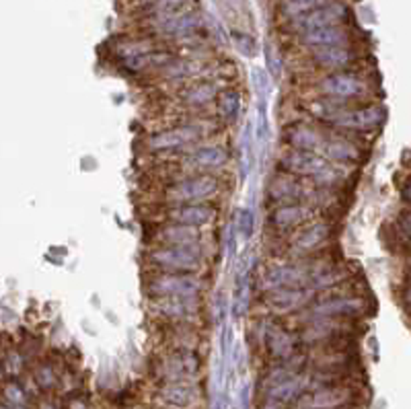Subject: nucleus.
Masks as SVG:
<instances>
[{"label": "nucleus", "mask_w": 411, "mask_h": 409, "mask_svg": "<svg viewBox=\"0 0 411 409\" xmlns=\"http://www.w3.org/2000/svg\"><path fill=\"white\" fill-rule=\"evenodd\" d=\"M280 169L284 173L308 179V181H313V183H317L319 187H325V189L344 181V167L333 165L321 152H313V150H292V148H288L280 156Z\"/></svg>", "instance_id": "f257e3e1"}, {"label": "nucleus", "mask_w": 411, "mask_h": 409, "mask_svg": "<svg viewBox=\"0 0 411 409\" xmlns=\"http://www.w3.org/2000/svg\"><path fill=\"white\" fill-rule=\"evenodd\" d=\"M315 91L319 97L341 101V103H354V101H364L372 93V83L354 70H344V72H329L323 74Z\"/></svg>", "instance_id": "f03ea898"}, {"label": "nucleus", "mask_w": 411, "mask_h": 409, "mask_svg": "<svg viewBox=\"0 0 411 409\" xmlns=\"http://www.w3.org/2000/svg\"><path fill=\"white\" fill-rule=\"evenodd\" d=\"M387 120V109L381 103H346L337 118L331 122V130L344 134H370L377 132Z\"/></svg>", "instance_id": "7ed1b4c3"}, {"label": "nucleus", "mask_w": 411, "mask_h": 409, "mask_svg": "<svg viewBox=\"0 0 411 409\" xmlns=\"http://www.w3.org/2000/svg\"><path fill=\"white\" fill-rule=\"evenodd\" d=\"M220 191V181L214 173H198L171 183L162 200L169 204H200L212 200Z\"/></svg>", "instance_id": "20e7f679"}, {"label": "nucleus", "mask_w": 411, "mask_h": 409, "mask_svg": "<svg viewBox=\"0 0 411 409\" xmlns=\"http://www.w3.org/2000/svg\"><path fill=\"white\" fill-rule=\"evenodd\" d=\"M148 262L158 272L196 273L202 268V253L198 247L158 245L148 253Z\"/></svg>", "instance_id": "39448f33"}, {"label": "nucleus", "mask_w": 411, "mask_h": 409, "mask_svg": "<svg viewBox=\"0 0 411 409\" xmlns=\"http://www.w3.org/2000/svg\"><path fill=\"white\" fill-rule=\"evenodd\" d=\"M202 290V280L196 273L158 272L148 280L150 296H181V298H198Z\"/></svg>", "instance_id": "423d86ee"}, {"label": "nucleus", "mask_w": 411, "mask_h": 409, "mask_svg": "<svg viewBox=\"0 0 411 409\" xmlns=\"http://www.w3.org/2000/svg\"><path fill=\"white\" fill-rule=\"evenodd\" d=\"M364 311H366V300L354 294L325 296L308 304L306 308L310 319H348V317H358Z\"/></svg>", "instance_id": "0eeeda50"}, {"label": "nucleus", "mask_w": 411, "mask_h": 409, "mask_svg": "<svg viewBox=\"0 0 411 409\" xmlns=\"http://www.w3.org/2000/svg\"><path fill=\"white\" fill-rule=\"evenodd\" d=\"M313 284L310 266L302 264H277L268 268L260 277L262 292H270L277 288H306Z\"/></svg>", "instance_id": "6e6552de"}, {"label": "nucleus", "mask_w": 411, "mask_h": 409, "mask_svg": "<svg viewBox=\"0 0 411 409\" xmlns=\"http://www.w3.org/2000/svg\"><path fill=\"white\" fill-rule=\"evenodd\" d=\"M210 128H206L200 122H189V124H181L162 132H156L146 140V146L154 152H167V150H177L183 146H189L193 142H198L200 138L206 136Z\"/></svg>", "instance_id": "1a4fd4ad"}, {"label": "nucleus", "mask_w": 411, "mask_h": 409, "mask_svg": "<svg viewBox=\"0 0 411 409\" xmlns=\"http://www.w3.org/2000/svg\"><path fill=\"white\" fill-rule=\"evenodd\" d=\"M315 218V206L304 202H290V204H275L272 208L268 222L277 233H290Z\"/></svg>", "instance_id": "9d476101"}, {"label": "nucleus", "mask_w": 411, "mask_h": 409, "mask_svg": "<svg viewBox=\"0 0 411 409\" xmlns=\"http://www.w3.org/2000/svg\"><path fill=\"white\" fill-rule=\"evenodd\" d=\"M310 62L315 68L323 70L325 74L329 72H344L352 70L358 66L360 56L350 48V45H327V48H317L310 50Z\"/></svg>", "instance_id": "9b49d317"}, {"label": "nucleus", "mask_w": 411, "mask_h": 409, "mask_svg": "<svg viewBox=\"0 0 411 409\" xmlns=\"http://www.w3.org/2000/svg\"><path fill=\"white\" fill-rule=\"evenodd\" d=\"M315 288L306 286V288H277L264 292V304L270 313L277 315H288V313H296L304 306L310 304Z\"/></svg>", "instance_id": "f8f14e48"}, {"label": "nucleus", "mask_w": 411, "mask_h": 409, "mask_svg": "<svg viewBox=\"0 0 411 409\" xmlns=\"http://www.w3.org/2000/svg\"><path fill=\"white\" fill-rule=\"evenodd\" d=\"M348 17V8L346 4L337 2V0H331L327 2L325 6L300 17V19H294L290 21L292 23V29L294 33H304V31H313V29H321V27H331V25H344Z\"/></svg>", "instance_id": "ddd939ff"}, {"label": "nucleus", "mask_w": 411, "mask_h": 409, "mask_svg": "<svg viewBox=\"0 0 411 409\" xmlns=\"http://www.w3.org/2000/svg\"><path fill=\"white\" fill-rule=\"evenodd\" d=\"M165 218H167V222L204 229V227H208V224L214 222L216 210L208 202H200V204H171L167 208V212H165Z\"/></svg>", "instance_id": "4468645a"}, {"label": "nucleus", "mask_w": 411, "mask_h": 409, "mask_svg": "<svg viewBox=\"0 0 411 409\" xmlns=\"http://www.w3.org/2000/svg\"><path fill=\"white\" fill-rule=\"evenodd\" d=\"M331 239V224L327 220H310L292 239V251L296 255H310L323 249Z\"/></svg>", "instance_id": "2eb2a0df"}, {"label": "nucleus", "mask_w": 411, "mask_h": 409, "mask_svg": "<svg viewBox=\"0 0 411 409\" xmlns=\"http://www.w3.org/2000/svg\"><path fill=\"white\" fill-rule=\"evenodd\" d=\"M321 154L331 160L333 165H341V167H352L356 162H360L362 158V150L360 146L348 138L344 132H327V140L321 148Z\"/></svg>", "instance_id": "dca6fc26"}, {"label": "nucleus", "mask_w": 411, "mask_h": 409, "mask_svg": "<svg viewBox=\"0 0 411 409\" xmlns=\"http://www.w3.org/2000/svg\"><path fill=\"white\" fill-rule=\"evenodd\" d=\"M327 140V132L319 130L313 124L306 122H296L290 124L284 130V142L288 144V148L292 150H313V152H321L323 144Z\"/></svg>", "instance_id": "f3484780"}, {"label": "nucleus", "mask_w": 411, "mask_h": 409, "mask_svg": "<svg viewBox=\"0 0 411 409\" xmlns=\"http://www.w3.org/2000/svg\"><path fill=\"white\" fill-rule=\"evenodd\" d=\"M300 43L308 50L317 48H327V45H350L352 35L350 29L344 25H331V27H321L313 31H304L298 35Z\"/></svg>", "instance_id": "a211bd4d"}, {"label": "nucleus", "mask_w": 411, "mask_h": 409, "mask_svg": "<svg viewBox=\"0 0 411 409\" xmlns=\"http://www.w3.org/2000/svg\"><path fill=\"white\" fill-rule=\"evenodd\" d=\"M350 399L344 387H323L315 393H302L296 401V409H337Z\"/></svg>", "instance_id": "6ab92c4d"}, {"label": "nucleus", "mask_w": 411, "mask_h": 409, "mask_svg": "<svg viewBox=\"0 0 411 409\" xmlns=\"http://www.w3.org/2000/svg\"><path fill=\"white\" fill-rule=\"evenodd\" d=\"M152 308L169 321H185L198 311V302L181 296H152Z\"/></svg>", "instance_id": "aec40b11"}, {"label": "nucleus", "mask_w": 411, "mask_h": 409, "mask_svg": "<svg viewBox=\"0 0 411 409\" xmlns=\"http://www.w3.org/2000/svg\"><path fill=\"white\" fill-rule=\"evenodd\" d=\"M187 162L202 173H214L229 162V152L220 144H202L191 150Z\"/></svg>", "instance_id": "412c9836"}, {"label": "nucleus", "mask_w": 411, "mask_h": 409, "mask_svg": "<svg viewBox=\"0 0 411 409\" xmlns=\"http://www.w3.org/2000/svg\"><path fill=\"white\" fill-rule=\"evenodd\" d=\"M264 344L275 360H288L296 352V337L280 325H268L266 327Z\"/></svg>", "instance_id": "4be33fe9"}, {"label": "nucleus", "mask_w": 411, "mask_h": 409, "mask_svg": "<svg viewBox=\"0 0 411 409\" xmlns=\"http://www.w3.org/2000/svg\"><path fill=\"white\" fill-rule=\"evenodd\" d=\"M158 241L162 245H181V247H198L200 245V229L196 227H185V224H175L169 222L158 229L156 233Z\"/></svg>", "instance_id": "5701e85b"}, {"label": "nucleus", "mask_w": 411, "mask_h": 409, "mask_svg": "<svg viewBox=\"0 0 411 409\" xmlns=\"http://www.w3.org/2000/svg\"><path fill=\"white\" fill-rule=\"evenodd\" d=\"M198 368H200V360L189 350H179L165 362L169 381H185V379L193 377L198 373Z\"/></svg>", "instance_id": "b1692460"}, {"label": "nucleus", "mask_w": 411, "mask_h": 409, "mask_svg": "<svg viewBox=\"0 0 411 409\" xmlns=\"http://www.w3.org/2000/svg\"><path fill=\"white\" fill-rule=\"evenodd\" d=\"M214 99H218V87L212 81H198L191 87H187L179 97V101L191 109L208 107Z\"/></svg>", "instance_id": "393cba45"}, {"label": "nucleus", "mask_w": 411, "mask_h": 409, "mask_svg": "<svg viewBox=\"0 0 411 409\" xmlns=\"http://www.w3.org/2000/svg\"><path fill=\"white\" fill-rule=\"evenodd\" d=\"M154 27H156V33L165 35V37H187V35L196 33V29L200 27V14L193 10H187V12L173 17L165 23H158Z\"/></svg>", "instance_id": "a878e982"}, {"label": "nucleus", "mask_w": 411, "mask_h": 409, "mask_svg": "<svg viewBox=\"0 0 411 409\" xmlns=\"http://www.w3.org/2000/svg\"><path fill=\"white\" fill-rule=\"evenodd\" d=\"M189 4H191V0H154L146 14L152 21V25H158V23H165L173 17L187 12Z\"/></svg>", "instance_id": "bb28decb"}, {"label": "nucleus", "mask_w": 411, "mask_h": 409, "mask_svg": "<svg viewBox=\"0 0 411 409\" xmlns=\"http://www.w3.org/2000/svg\"><path fill=\"white\" fill-rule=\"evenodd\" d=\"M160 397L165 403H169L173 408H187L193 401L196 391L185 381H171L169 385H165L160 389Z\"/></svg>", "instance_id": "cd10ccee"}, {"label": "nucleus", "mask_w": 411, "mask_h": 409, "mask_svg": "<svg viewBox=\"0 0 411 409\" xmlns=\"http://www.w3.org/2000/svg\"><path fill=\"white\" fill-rule=\"evenodd\" d=\"M327 2L331 0H280L277 2V8H280V14L288 21H294V19H300L321 6H325Z\"/></svg>", "instance_id": "c85d7f7f"}, {"label": "nucleus", "mask_w": 411, "mask_h": 409, "mask_svg": "<svg viewBox=\"0 0 411 409\" xmlns=\"http://www.w3.org/2000/svg\"><path fill=\"white\" fill-rule=\"evenodd\" d=\"M302 391H304V381L300 379V377H288V379H284V381H280V383H275L274 387H270L268 389V395H270V399L272 401H290V399H294V397H300L302 395Z\"/></svg>", "instance_id": "c756f323"}, {"label": "nucleus", "mask_w": 411, "mask_h": 409, "mask_svg": "<svg viewBox=\"0 0 411 409\" xmlns=\"http://www.w3.org/2000/svg\"><path fill=\"white\" fill-rule=\"evenodd\" d=\"M218 114L224 118V122L233 124L239 114H241V95L239 91L235 89H224L220 95H218Z\"/></svg>", "instance_id": "7c9ffc66"}, {"label": "nucleus", "mask_w": 411, "mask_h": 409, "mask_svg": "<svg viewBox=\"0 0 411 409\" xmlns=\"http://www.w3.org/2000/svg\"><path fill=\"white\" fill-rule=\"evenodd\" d=\"M152 50H156L150 41H146V39H134V41H126V43H120L118 45V56L122 58V60H130V58H136V56H142V54H148V52H152Z\"/></svg>", "instance_id": "2f4dec72"}, {"label": "nucleus", "mask_w": 411, "mask_h": 409, "mask_svg": "<svg viewBox=\"0 0 411 409\" xmlns=\"http://www.w3.org/2000/svg\"><path fill=\"white\" fill-rule=\"evenodd\" d=\"M253 212L249 210V208H243L241 212H239V220H237V227H235V231L239 233V237L247 243L249 239H251V235H253Z\"/></svg>", "instance_id": "473e14b6"}, {"label": "nucleus", "mask_w": 411, "mask_h": 409, "mask_svg": "<svg viewBox=\"0 0 411 409\" xmlns=\"http://www.w3.org/2000/svg\"><path fill=\"white\" fill-rule=\"evenodd\" d=\"M233 41H235V48L243 54V56H247V58H253L255 54H257V43H255V39L251 37V35H243V33H233Z\"/></svg>", "instance_id": "72a5a7b5"}, {"label": "nucleus", "mask_w": 411, "mask_h": 409, "mask_svg": "<svg viewBox=\"0 0 411 409\" xmlns=\"http://www.w3.org/2000/svg\"><path fill=\"white\" fill-rule=\"evenodd\" d=\"M4 395H6V399H8L10 403H14V406H21V403L25 401L21 387H19V385H14V383H8V385H6Z\"/></svg>", "instance_id": "f704fd0d"}, {"label": "nucleus", "mask_w": 411, "mask_h": 409, "mask_svg": "<svg viewBox=\"0 0 411 409\" xmlns=\"http://www.w3.org/2000/svg\"><path fill=\"white\" fill-rule=\"evenodd\" d=\"M35 379H37V383L41 385V387H52L54 385V373H52V368L50 366H41L37 373H35Z\"/></svg>", "instance_id": "c9c22d12"}, {"label": "nucleus", "mask_w": 411, "mask_h": 409, "mask_svg": "<svg viewBox=\"0 0 411 409\" xmlns=\"http://www.w3.org/2000/svg\"><path fill=\"white\" fill-rule=\"evenodd\" d=\"M403 196H405V200H408V202H411V179L408 181L405 189H403Z\"/></svg>", "instance_id": "e433bc0d"}, {"label": "nucleus", "mask_w": 411, "mask_h": 409, "mask_svg": "<svg viewBox=\"0 0 411 409\" xmlns=\"http://www.w3.org/2000/svg\"><path fill=\"white\" fill-rule=\"evenodd\" d=\"M70 409H87V406L81 403V401H72V403H70Z\"/></svg>", "instance_id": "4c0bfd02"}, {"label": "nucleus", "mask_w": 411, "mask_h": 409, "mask_svg": "<svg viewBox=\"0 0 411 409\" xmlns=\"http://www.w3.org/2000/svg\"><path fill=\"white\" fill-rule=\"evenodd\" d=\"M405 229H408V235L411 237V214L405 218Z\"/></svg>", "instance_id": "58836bf2"}, {"label": "nucleus", "mask_w": 411, "mask_h": 409, "mask_svg": "<svg viewBox=\"0 0 411 409\" xmlns=\"http://www.w3.org/2000/svg\"><path fill=\"white\" fill-rule=\"evenodd\" d=\"M2 409H6V408H2Z\"/></svg>", "instance_id": "ea45409f"}]
</instances>
